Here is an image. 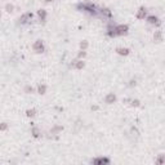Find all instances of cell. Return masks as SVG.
I'll use <instances>...</instances> for the list:
<instances>
[{
  "instance_id": "obj_1",
  "label": "cell",
  "mask_w": 165,
  "mask_h": 165,
  "mask_svg": "<svg viewBox=\"0 0 165 165\" xmlns=\"http://www.w3.org/2000/svg\"><path fill=\"white\" fill-rule=\"evenodd\" d=\"M127 30H128V27L127 26H117L116 29H115V31H117L119 35H123V34L127 32Z\"/></svg>"
},
{
  "instance_id": "obj_2",
  "label": "cell",
  "mask_w": 165,
  "mask_h": 165,
  "mask_svg": "<svg viewBox=\"0 0 165 165\" xmlns=\"http://www.w3.org/2000/svg\"><path fill=\"white\" fill-rule=\"evenodd\" d=\"M111 101H115V96H112V94H110L107 97V102H111Z\"/></svg>"
}]
</instances>
